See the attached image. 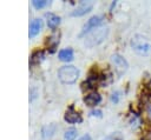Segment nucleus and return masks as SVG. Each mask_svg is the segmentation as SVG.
<instances>
[{
  "instance_id": "nucleus-2",
  "label": "nucleus",
  "mask_w": 151,
  "mask_h": 140,
  "mask_svg": "<svg viewBox=\"0 0 151 140\" xmlns=\"http://www.w3.org/2000/svg\"><path fill=\"white\" fill-rule=\"evenodd\" d=\"M58 78L63 84H74L79 78V69L72 65L63 66L58 71Z\"/></svg>"
},
{
  "instance_id": "nucleus-5",
  "label": "nucleus",
  "mask_w": 151,
  "mask_h": 140,
  "mask_svg": "<svg viewBox=\"0 0 151 140\" xmlns=\"http://www.w3.org/2000/svg\"><path fill=\"white\" fill-rule=\"evenodd\" d=\"M93 7V2L92 1H81L79 4V6L71 13L72 16H81L86 13H88Z\"/></svg>"
},
{
  "instance_id": "nucleus-16",
  "label": "nucleus",
  "mask_w": 151,
  "mask_h": 140,
  "mask_svg": "<svg viewBox=\"0 0 151 140\" xmlns=\"http://www.w3.org/2000/svg\"><path fill=\"white\" fill-rule=\"evenodd\" d=\"M119 99H120V92H119V91L113 92L112 95H111V101L114 102V104H117V102L119 101Z\"/></svg>"
},
{
  "instance_id": "nucleus-1",
  "label": "nucleus",
  "mask_w": 151,
  "mask_h": 140,
  "mask_svg": "<svg viewBox=\"0 0 151 140\" xmlns=\"http://www.w3.org/2000/svg\"><path fill=\"white\" fill-rule=\"evenodd\" d=\"M109 34V27H97L94 28V31H91L86 36H85V46L86 47H94L97 45H99L100 42L104 41V39Z\"/></svg>"
},
{
  "instance_id": "nucleus-17",
  "label": "nucleus",
  "mask_w": 151,
  "mask_h": 140,
  "mask_svg": "<svg viewBox=\"0 0 151 140\" xmlns=\"http://www.w3.org/2000/svg\"><path fill=\"white\" fill-rule=\"evenodd\" d=\"M91 114H92V115H97V116H101V111H99V109H97V111H92Z\"/></svg>"
},
{
  "instance_id": "nucleus-14",
  "label": "nucleus",
  "mask_w": 151,
  "mask_h": 140,
  "mask_svg": "<svg viewBox=\"0 0 151 140\" xmlns=\"http://www.w3.org/2000/svg\"><path fill=\"white\" fill-rule=\"evenodd\" d=\"M32 5L35 7V8H42V7H45V6H47L48 5V1H45V0H33L32 1Z\"/></svg>"
},
{
  "instance_id": "nucleus-15",
  "label": "nucleus",
  "mask_w": 151,
  "mask_h": 140,
  "mask_svg": "<svg viewBox=\"0 0 151 140\" xmlns=\"http://www.w3.org/2000/svg\"><path fill=\"white\" fill-rule=\"evenodd\" d=\"M103 140H122V135L119 132H116V133H112L110 135H107L106 138H104Z\"/></svg>"
},
{
  "instance_id": "nucleus-12",
  "label": "nucleus",
  "mask_w": 151,
  "mask_h": 140,
  "mask_svg": "<svg viewBox=\"0 0 151 140\" xmlns=\"http://www.w3.org/2000/svg\"><path fill=\"white\" fill-rule=\"evenodd\" d=\"M59 24H60V18L58 15L52 14V13L47 14V26L50 28H55Z\"/></svg>"
},
{
  "instance_id": "nucleus-7",
  "label": "nucleus",
  "mask_w": 151,
  "mask_h": 140,
  "mask_svg": "<svg viewBox=\"0 0 151 140\" xmlns=\"http://www.w3.org/2000/svg\"><path fill=\"white\" fill-rule=\"evenodd\" d=\"M64 119L65 121H67L68 124H77V122H80L81 121V115L76 111L73 109L72 107L68 108L64 115Z\"/></svg>"
},
{
  "instance_id": "nucleus-13",
  "label": "nucleus",
  "mask_w": 151,
  "mask_h": 140,
  "mask_svg": "<svg viewBox=\"0 0 151 140\" xmlns=\"http://www.w3.org/2000/svg\"><path fill=\"white\" fill-rule=\"evenodd\" d=\"M76 136H77V129L76 128H68L64 134L65 140H74Z\"/></svg>"
},
{
  "instance_id": "nucleus-9",
  "label": "nucleus",
  "mask_w": 151,
  "mask_h": 140,
  "mask_svg": "<svg viewBox=\"0 0 151 140\" xmlns=\"http://www.w3.org/2000/svg\"><path fill=\"white\" fill-rule=\"evenodd\" d=\"M41 26H42V21L40 19H33L29 24V36H35L40 29H41Z\"/></svg>"
},
{
  "instance_id": "nucleus-18",
  "label": "nucleus",
  "mask_w": 151,
  "mask_h": 140,
  "mask_svg": "<svg viewBox=\"0 0 151 140\" xmlns=\"http://www.w3.org/2000/svg\"><path fill=\"white\" fill-rule=\"evenodd\" d=\"M78 140H92V139H91V136H90L88 134H85V135H83L81 138H79Z\"/></svg>"
},
{
  "instance_id": "nucleus-11",
  "label": "nucleus",
  "mask_w": 151,
  "mask_h": 140,
  "mask_svg": "<svg viewBox=\"0 0 151 140\" xmlns=\"http://www.w3.org/2000/svg\"><path fill=\"white\" fill-rule=\"evenodd\" d=\"M58 56H59V59H60L61 61L68 62V61H71V60L73 59V51H72L71 48H64V49H61V51L59 52Z\"/></svg>"
},
{
  "instance_id": "nucleus-10",
  "label": "nucleus",
  "mask_w": 151,
  "mask_h": 140,
  "mask_svg": "<svg viewBox=\"0 0 151 140\" xmlns=\"http://www.w3.org/2000/svg\"><path fill=\"white\" fill-rule=\"evenodd\" d=\"M55 131H57V125L55 124H48V125H46V126L42 127V129H41V136L44 139H48V138H51L55 133Z\"/></svg>"
},
{
  "instance_id": "nucleus-8",
  "label": "nucleus",
  "mask_w": 151,
  "mask_h": 140,
  "mask_svg": "<svg viewBox=\"0 0 151 140\" xmlns=\"http://www.w3.org/2000/svg\"><path fill=\"white\" fill-rule=\"evenodd\" d=\"M100 100H101V96H100L98 93H96V92L90 93V94H87V95L84 98V102H85L87 106H91V107L98 105V104L100 102Z\"/></svg>"
},
{
  "instance_id": "nucleus-4",
  "label": "nucleus",
  "mask_w": 151,
  "mask_h": 140,
  "mask_svg": "<svg viewBox=\"0 0 151 140\" xmlns=\"http://www.w3.org/2000/svg\"><path fill=\"white\" fill-rule=\"evenodd\" d=\"M104 21V16L103 15H93L92 18H90L87 20V22L83 26V29H81V33H80V36L85 35L87 32H90L91 29H94L97 27L100 26V24Z\"/></svg>"
},
{
  "instance_id": "nucleus-3",
  "label": "nucleus",
  "mask_w": 151,
  "mask_h": 140,
  "mask_svg": "<svg viewBox=\"0 0 151 140\" xmlns=\"http://www.w3.org/2000/svg\"><path fill=\"white\" fill-rule=\"evenodd\" d=\"M131 46L139 54H147L151 51V45L146 40H144V38H142L139 35H136L131 40Z\"/></svg>"
},
{
  "instance_id": "nucleus-19",
  "label": "nucleus",
  "mask_w": 151,
  "mask_h": 140,
  "mask_svg": "<svg viewBox=\"0 0 151 140\" xmlns=\"http://www.w3.org/2000/svg\"><path fill=\"white\" fill-rule=\"evenodd\" d=\"M147 114H149V118L151 119V105H150L149 108H147Z\"/></svg>"
},
{
  "instance_id": "nucleus-6",
  "label": "nucleus",
  "mask_w": 151,
  "mask_h": 140,
  "mask_svg": "<svg viewBox=\"0 0 151 140\" xmlns=\"http://www.w3.org/2000/svg\"><path fill=\"white\" fill-rule=\"evenodd\" d=\"M111 61H112V64L117 67V69H119L120 72H125L126 69H127V67H129V64H127V61L120 55V54H113L112 56H111Z\"/></svg>"
}]
</instances>
